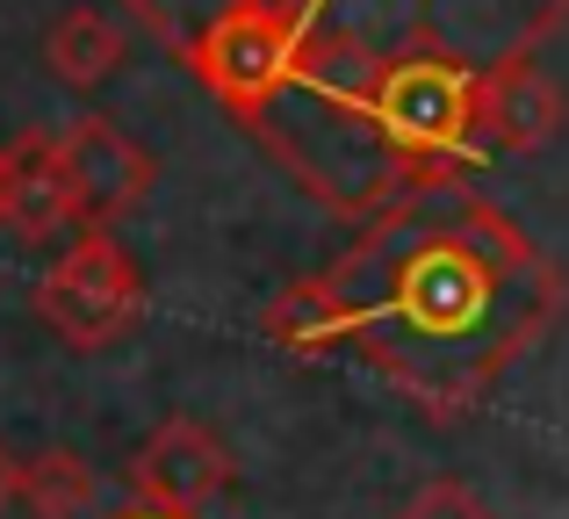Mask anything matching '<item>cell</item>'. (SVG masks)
<instances>
[{
    "label": "cell",
    "instance_id": "obj_1",
    "mask_svg": "<svg viewBox=\"0 0 569 519\" xmlns=\"http://www.w3.org/2000/svg\"><path fill=\"white\" fill-rule=\"evenodd\" d=\"M325 275L353 310V347L426 419H469L569 303V275L469 181L397 188Z\"/></svg>",
    "mask_w": 569,
    "mask_h": 519
},
{
    "label": "cell",
    "instance_id": "obj_2",
    "mask_svg": "<svg viewBox=\"0 0 569 519\" xmlns=\"http://www.w3.org/2000/svg\"><path fill=\"white\" fill-rule=\"evenodd\" d=\"M347 123H361L376 138V167L389 196L461 181L476 144H483L476 138V66H461V51H440V43L368 58Z\"/></svg>",
    "mask_w": 569,
    "mask_h": 519
},
{
    "label": "cell",
    "instance_id": "obj_3",
    "mask_svg": "<svg viewBox=\"0 0 569 519\" xmlns=\"http://www.w3.org/2000/svg\"><path fill=\"white\" fill-rule=\"evenodd\" d=\"M339 51L347 43L325 37L310 8H296V0H223L217 22L188 43V72L231 123L267 130V116L289 94L332 80Z\"/></svg>",
    "mask_w": 569,
    "mask_h": 519
},
{
    "label": "cell",
    "instance_id": "obj_4",
    "mask_svg": "<svg viewBox=\"0 0 569 519\" xmlns=\"http://www.w3.org/2000/svg\"><path fill=\"white\" fill-rule=\"evenodd\" d=\"M37 318L66 339L72 353H101L116 339L138 332L144 318V275L130 260V246L109 224H80L72 246L43 267L37 281Z\"/></svg>",
    "mask_w": 569,
    "mask_h": 519
},
{
    "label": "cell",
    "instance_id": "obj_5",
    "mask_svg": "<svg viewBox=\"0 0 569 519\" xmlns=\"http://www.w3.org/2000/svg\"><path fill=\"white\" fill-rule=\"evenodd\" d=\"M231 491V448L209 433L202 419L173 411L144 433V448L130 455V498L159 512H209Z\"/></svg>",
    "mask_w": 569,
    "mask_h": 519
},
{
    "label": "cell",
    "instance_id": "obj_6",
    "mask_svg": "<svg viewBox=\"0 0 569 519\" xmlns=\"http://www.w3.org/2000/svg\"><path fill=\"white\" fill-rule=\"evenodd\" d=\"M58 159H66L72 202H80V224H116L123 210H138L159 181V159L130 138L109 116H72L58 130Z\"/></svg>",
    "mask_w": 569,
    "mask_h": 519
},
{
    "label": "cell",
    "instance_id": "obj_7",
    "mask_svg": "<svg viewBox=\"0 0 569 519\" xmlns=\"http://www.w3.org/2000/svg\"><path fill=\"white\" fill-rule=\"evenodd\" d=\"M0 231L22 246L80 231V202H72L66 159H58V130H22V138L0 144Z\"/></svg>",
    "mask_w": 569,
    "mask_h": 519
},
{
    "label": "cell",
    "instance_id": "obj_8",
    "mask_svg": "<svg viewBox=\"0 0 569 519\" xmlns=\"http://www.w3.org/2000/svg\"><path fill=\"white\" fill-rule=\"evenodd\" d=\"M569 123V94L541 72L533 51H512L476 72V138L498 152H541Z\"/></svg>",
    "mask_w": 569,
    "mask_h": 519
},
{
    "label": "cell",
    "instance_id": "obj_9",
    "mask_svg": "<svg viewBox=\"0 0 569 519\" xmlns=\"http://www.w3.org/2000/svg\"><path fill=\"white\" fill-rule=\"evenodd\" d=\"M260 332L274 339L289 361H325V353L353 347V310H347V296H339L332 275H303L260 310Z\"/></svg>",
    "mask_w": 569,
    "mask_h": 519
},
{
    "label": "cell",
    "instance_id": "obj_10",
    "mask_svg": "<svg viewBox=\"0 0 569 519\" xmlns=\"http://www.w3.org/2000/svg\"><path fill=\"white\" fill-rule=\"evenodd\" d=\"M43 66H51V80H66L72 94H94V87H109L116 72L130 66V37L101 8L72 0V8H58L51 29H43Z\"/></svg>",
    "mask_w": 569,
    "mask_h": 519
},
{
    "label": "cell",
    "instance_id": "obj_11",
    "mask_svg": "<svg viewBox=\"0 0 569 519\" xmlns=\"http://www.w3.org/2000/svg\"><path fill=\"white\" fill-rule=\"evenodd\" d=\"M94 469L80 462L72 448H43V455H22L14 469V506L29 519H87L94 512Z\"/></svg>",
    "mask_w": 569,
    "mask_h": 519
},
{
    "label": "cell",
    "instance_id": "obj_12",
    "mask_svg": "<svg viewBox=\"0 0 569 519\" xmlns=\"http://www.w3.org/2000/svg\"><path fill=\"white\" fill-rule=\"evenodd\" d=\"M397 519H498V512H490L461 477H432V483H418V491L397 506Z\"/></svg>",
    "mask_w": 569,
    "mask_h": 519
},
{
    "label": "cell",
    "instance_id": "obj_13",
    "mask_svg": "<svg viewBox=\"0 0 569 519\" xmlns=\"http://www.w3.org/2000/svg\"><path fill=\"white\" fill-rule=\"evenodd\" d=\"M14 469H22V455H8V448H0V512L14 506Z\"/></svg>",
    "mask_w": 569,
    "mask_h": 519
},
{
    "label": "cell",
    "instance_id": "obj_14",
    "mask_svg": "<svg viewBox=\"0 0 569 519\" xmlns=\"http://www.w3.org/2000/svg\"><path fill=\"white\" fill-rule=\"evenodd\" d=\"M109 519H202V512H159V506H138V498H130V506L109 512Z\"/></svg>",
    "mask_w": 569,
    "mask_h": 519
}]
</instances>
